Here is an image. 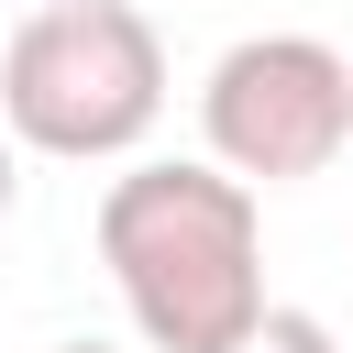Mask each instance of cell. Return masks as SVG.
Returning a JSON list of instances; mask_svg holds the SVG:
<instances>
[{
  "label": "cell",
  "mask_w": 353,
  "mask_h": 353,
  "mask_svg": "<svg viewBox=\"0 0 353 353\" xmlns=\"http://www.w3.org/2000/svg\"><path fill=\"white\" fill-rule=\"evenodd\" d=\"M11 199H22V154H11V132H0V221H11Z\"/></svg>",
  "instance_id": "cell-5"
},
{
  "label": "cell",
  "mask_w": 353,
  "mask_h": 353,
  "mask_svg": "<svg viewBox=\"0 0 353 353\" xmlns=\"http://www.w3.org/2000/svg\"><path fill=\"white\" fill-rule=\"evenodd\" d=\"M165 121V33L132 0H44L0 44V132L11 154L121 165Z\"/></svg>",
  "instance_id": "cell-2"
},
{
  "label": "cell",
  "mask_w": 353,
  "mask_h": 353,
  "mask_svg": "<svg viewBox=\"0 0 353 353\" xmlns=\"http://www.w3.org/2000/svg\"><path fill=\"white\" fill-rule=\"evenodd\" d=\"M232 353H342V342H331V320H309V309H265Z\"/></svg>",
  "instance_id": "cell-4"
},
{
  "label": "cell",
  "mask_w": 353,
  "mask_h": 353,
  "mask_svg": "<svg viewBox=\"0 0 353 353\" xmlns=\"http://www.w3.org/2000/svg\"><path fill=\"white\" fill-rule=\"evenodd\" d=\"M199 132H210V165L243 176L254 199L331 176L353 143V55L320 33H243L199 77Z\"/></svg>",
  "instance_id": "cell-3"
},
{
  "label": "cell",
  "mask_w": 353,
  "mask_h": 353,
  "mask_svg": "<svg viewBox=\"0 0 353 353\" xmlns=\"http://www.w3.org/2000/svg\"><path fill=\"white\" fill-rule=\"evenodd\" d=\"M99 265L143 331V353H232L265 298V199L221 165H121L99 188Z\"/></svg>",
  "instance_id": "cell-1"
},
{
  "label": "cell",
  "mask_w": 353,
  "mask_h": 353,
  "mask_svg": "<svg viewBox=\"0 0 353 353\" xmlns=\"http://www.w3.org/2000/svg\"><path fill=\"white\" fill-rule=\"evenodd\" d=\"M55 353H110V342H55Z\"/></svg>",
  "instance_id": "cell-6"
}]
</instances>
